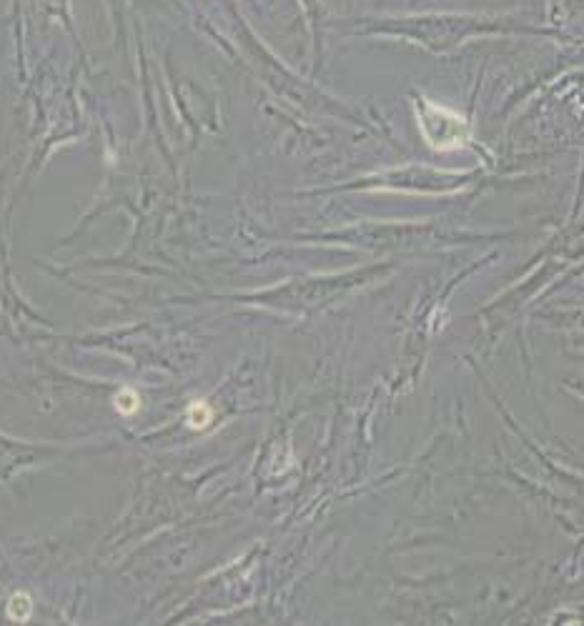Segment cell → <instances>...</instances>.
I'll return each mask as SVG.
<instances>
[{"mask_svg": "<svg viewBox=\"0 0 584 626\" xmlns=\"http://www.w3.org/2000/svg\"><path fill=\"white\" fill-rule=\"evenodd\" d=\"M211 421H214V408H211L206 401L196 399L188 404V408H186V424L191 426V429L201 431V429H206Z\"/></svg>", "mask_w": 584, "mask_h": 626, "instance_id": "cell-2", "label": "cell"}, {"mask_svg": "<svg viewBox=\"0 0 584 626\" xmlns=\"http://www.w3.org/2000/svg\"><path fill=\"white\" fill-rule=\"evenodd\" d=\"M422 113H419V125H422L426 143L436 150H457L469 141L471 131L469 123L459 113H454L449 108H441L431 101H424Z\"/></svg>", "mask_w": 584, "mask_h": 626, "instance_id": "cell-1", "label": "cell"}, {"mask_svg": "<svg viewBox=\"0 0 584 626\" xmlns=\"http://www.w3.org/2000/svg\"><path fill=\"white\" fill-rule=\"evenodd\" d=\"M113 406L120 416H133V413L141 408V396H138L133 388H120L113 399Z\"/></svg>", "mask_w": 584, "mask_h": 626, "instance_id": "cell-4", "label": "cell"}, {"mask_svg": "<svg viewBox=\"0 0 584 626\" xmlns=\"http://www.w3.org/2000/svg\"><path fill=\"white\" fill-rule=\"evenodd\" d=\"M8 619L11 621H18V624H25V621L30 619V614H33V599H30V594H25V591H15L11 599H8Z\"/></svg>", "mask_w": 584, "mask_h": 626, "instance_id": "cell-3", "label": "cell"}]
</instances>
